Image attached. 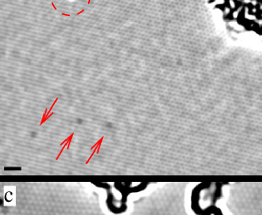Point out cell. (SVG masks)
<instances>
[{
	"label": "cell",
	"mask_w": 262,
	"mask_h": 215,
	"mask_svg": "<svg viewBox=\"0 0 262 215\" xmlns=\"http://www.w3.org/2000/svg\"><path fill=\"white\" fill-rule=\"evenodd\" d=\"M90 0H52L58 12L64 15H77L84 11Z\"/></svg>",
	"instance_id": "1"
},
{
	"label": "cell",
	"mask_w": 262,
	"mask_h": 215,
	"mask_svg": "<svg viewBox=\"0 0 262 215\" xmlns=\"http://www.w3.org/2000/svg\"><path fill=\"white\" fill-rule=\"evenodd\" d=\"M126 198L123 197L118 199L116 196H114L111 192H109L108 197H107V207L109 210L115 213V214H120L123 213L127 209V205H126Z\"/></svg>",
	"instance_id": "2"
}]
</instances>
